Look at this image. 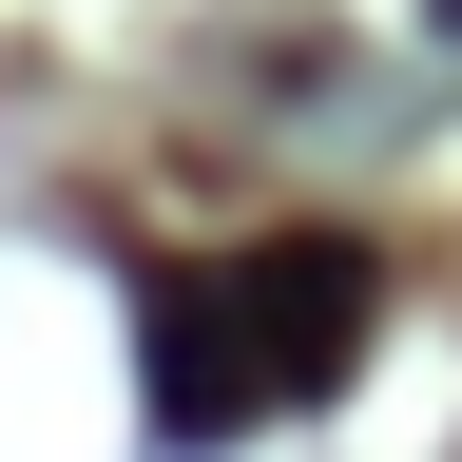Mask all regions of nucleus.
Returning <instances> with one entry per match:
<instances>
[{"label":"nucleus","mask_w":462,"mask_h":462,"mask_svg":"<svg viewBox=\"0 0 462 462\" xmlns=\"http://www.w3.org/2000/svg\"><path fill=\"white\" fill-rule=\"evenodd\" d=\"M212 309H231V346H251L270 404H309V385H346V346H366L385 270L346 251V231H251V251L212 270Z\"/></svg>","instance_id":"f257e3e1"},{"label":"nucleus","mask_w":462,"mask_h":462,"mask_svg":"<svg viewBox=\"0 0 462 462\" xmlns=\"http://www.w3.org/2000/svg\"><path fill=\"white\" fill-rule=\"evenodd\" d=\"M135 366H154V443H231L251 424V346H231V309H212V270H154L135 289Z\"/></svg>","instance_id":"f03ea898"},{"label":"nucleus","mask_w":462,"mask_h":462,"mask_svg":"<svg viewBox=\"0 0 462 462\" xmlns=\"http://www.w3.org/2000/svg\"><path fill=\"white\" fill-rule=\"evenodd\" d=\"M443 39H462V0H443Z\"/></svg>","instance_id":"7ed1b4c3"}]
</instances>
